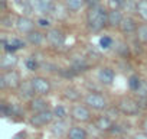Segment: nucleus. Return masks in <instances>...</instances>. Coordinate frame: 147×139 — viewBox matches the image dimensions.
Instances as JSON below:
<instances>
[{
    "label": "nucleus",
    "mask_w": 147,
    "mask_h": 139,
    "mask_svg": "<svg viewBox=\"0 0 147 139\" xmlns=\"http://www.w3.org/2000/svg\"><path fill=\"white\" fill-rule=\"evenodd\" d=\"M16 20H18V18H15L12 13L5 15V16L2 18V26L6 28V29H10V28L16 26Z\"/></svg>",
    "instance_id": "5701e85b"
},
{
    "label": "nucleus",
    "mask_w": 147,
    "mask_h": 139,
    "mask_svg": "<svg viewBox=\"0 0 147 139\" xmlns=\"http://www.w3.org/2000/svg\"><path fill=\"white\" fill-rule=\"evenodd\" d=\"M107 13L105 9L100 5L97 7H92L87 13V26L92 32H100L107 25Z\"/></svg>",
    "instance_id": "f257e3e1"
},
{
    "label": "nucleus",
    "mask_w": 147,
    "mask_h": 139,
    "mask_svg": "<svg viewBox=\"0 0 147 139\" xmlns=\"http://www.w3.org/2000/svg\"><path fill=\"white\" fill-rule=\"evenodd\" d=\"M30 110L35 113H40V112H46L48 110V102L42 97H35L30 100Z\"/></svg>",
    "instance_id": "2eb2a0df"
},
{
    "label": "nucleus",
    "mask_w": 147,
    "mask_h": 139,
    "mask_svg": "<svg viewBox=\"0 0 147 139\" xmlns=\"http://www.w3.org/2000/svg\"><path fill=\"white\" fill-rule=\"evenodd\" d=\"M143 130H144L143 133H146V135H147V119L143 122Z\"/></svg>",
    "instance_id": "e433bc0d"
},
{
    "label": "nucleus",
    "mask_w": 147,
    "mask_h": 139,
    "mask_svg": "<svg viewBox=\"0 0 147 139\" xmlns=\"http://www.w3.org/2000/svg\"><path fill=\"white\" fill-rule=\"evenodd\" d=\"M123 7H124V9H128V10H131V9L134 7V9L137 10V2H136V0H124Z\"/></svg>",
    "instance_id": "c756f323"
},
{
    "label": "nucleus",
    "mask_w": 147,
    "mask_h": 139,
    "mask_svg": "<svg viewBox=\"0 0 147 139\" xmlns=\"http://www.w3.org/2000/svg\"><path fill=\"white\" fill-rule=\"evenodd\" d=\"M134 139H147V135L146 133H137L134 136Z\"/></svg>",
    "instance_id": "c9c22d12"
},
{
    "label": "nucleus",
    "mask_w": 147,
    "mask_h": 139,
    "mask_svg": "<svg viewBox=\"0 0 147 139\" xmlns=\"http://www.w3.org/2000/svg\"><path fill=\"white\" fill-rule=\"evenodd\" d=\"M120 139H128V138H120Z\"/></svg>",
    "instance_id": "4c0bfd02"
},
{
    "label": "nucleus",
    "mask_w": 147,
    "mask_h": 139,
    "mask_svg": "<svg viewBox=\"0 0 147 139\" xmlns=\"http://www.w3.org/2000/svg\"><path fill=\"white\" fill-rule=\"evenodd\" d=\"M85 5H88V7L92 9V7L100 6V0H87V3H85Z\"/></svg>",
    "instance_id": "473e14b6"
},
{
    "label": "nucleus",
    "mask_w": 147,
    "mask_h": 139,
    "mask_svg": "<svg viewBox=\"0 0 147 139\" xmlns=\"http://www.w3.org/2000/svg\"><path fill=\"white\" fill-rule=\"evenodd\" d=\"M85 3H87V0H66V7H68V10L77 12V10H80Z\"/></svg>",
    "instance_id": "412c9836"
},
{
    "label": "nucleus",
    "mask_w": 147,
    "mask_h": 139,
    "mask_svg": "<svg viewBox=\"0 0 147 139\" xmlns=\"http://www.w3.org/2000/svg\"><path fill=\"white\" fill-rule=\"evenodd\" d=\"M53 117H56L58 120H65V117H66V109L63 106H56L53 109Z\"/></svg>",
    "instance_id": "bb28decb"
},
{
    "label": "nucleus",
    "mask_w": 147,
    "mask_h": 139,
    "mask_svg": "<svg viewBox=\"0 0 147 139\" xmlns=\"http://www.w3.org/2000/svg\"><path fill=\"white\" fill-rule=\"evenodd\" d=\"M128 84H130V89L131 90H138V87H140V78L137 76H131Z\"/></svg>",
    "instance_id": "c85d7f7f"
},
{
    "label": "nucleus",
    "mask_w": 147,
    "mask_h": 139,
    "mask_svg": "<svg viewBox=\"0 0 147 139\" xmlns=\"http://www.w3.org/2000/svg\"><path fill=\"white\" fill-rule=\"evenodd\" d=\"M100 44H101V46L102 48H110L111 46V39L110 38H101V41H100Z\"/></svg>",
    "instance_id": "7c9ffc66"
},
{
    "label": "nucleus",
    "mask_w": 147,
    "mask_h": 139,
    "mask_svg": "<svg viewBox=\"0 0 147 139\" xmlns=\"http://www.w3.org/2000/svg\"><path fill=\"white\" fill-rule=\"evenodd\" d=\"M95 127L98 130L108 132V130H111L114 127V125H113V120L108 116H98L97 120H95Z\"/></svg>",
    "instance_id": "4468645a"
},
{
    "label": "nucleus",
    "mask_w": 147,
    "mask_h": 139,
    "mask_svg": "<svg viewBox=\"0 0 147 139\" xmlns=\"http://www.w3.org/2000/svg\"><path fill=\"white\" fill-rule=\"evenodd\" d=\"M26 65H28V68H29V70H35V68L38 67V64H36V61H35L33 58L26 59Z\"/></svg>",
    "instance_id": "2f4dec72"
},
{
    "label": "nucleus",
    "mask_w": 147,
    "mask_h": 139,
    "mask_svg": "<svg viewBox=\"0 0 147 139\" xmlns=\"http://www.w3.org/2000/svg\"><path fill=\"white\" fill-rule=\"evenodd\" d=\"M33 96H35V90H33L30 81H26V83L20 84V97H23V99H30V100H32V99H35Z\"/></svg>",
    "instance_id": "a211bd4d"
},
{
    "label": "nucleus",
    "mask_w": 147,
    "mask_h": 139,
    "mask_svg": "<svg viewBox=\"0 0 147 139\" xmlns=\"http://www.w3.org/2000/svg\"><path fill=\"white\" fill-rule=\"evenodd\" d=\"M7 9V3H6V0H0V10L5 12Z\"/></svg>",
    "instance_id": "f704fd0d"
},
{
    "label": "nucleus",
    "mask_w": 147,
    "mask_h": 139,
    "mask_svg": "<svg viewBox=\"0 0 147 139\" xmlns=\"http://www.w3.org/2000/svg\"><path fill=\"white\" fill-rule=\"evenodd\" d=\"M87 130L81 126H72L68 130V139H87Z\"/></svg>",
    "instance_id": "dca6fc26"
},
{
    "label": "nucleus",
    "mask_w": 147,
    "mask_h": 139,
    "mask_svg": "<svg viewBox=\"0 0 147 139\" xmlns=\"http://www.w3.org/2000/svg\"><path fill=\"white\" fill-rule=\"evenodd\" d=\"M107 3L111 7V10H120L124 5V0H107Z\"/></svg>",
    "instance_id": "cd10ccee"
},
{
    "label": "nucleus",
    "mask_w": 147,
    "mask_h": 139,
    "mask_svg": "<svg viewBox=\"0 0 147 139\" xmlns=\"http://www.w3.org/2000/svg\"><path fill=\"white\" fill-rule=\"evenodd\" d=\"M46 39L48 42L52 45V46H62L65 44V35L62 31L53 28V29H49V32L46 33Z\"/></svg>",
    "instance_id": "6e6552de"
},
{
    "label": "nucleus",
    "mask_w": 147,
    "mask_h": 139,
    "mask_svg": "<svg viewBox=\"0 0 147 139\" xmlns=\"http://www.w3.org/2000/svg\"><path fill=\"white\" fill-rule=\"evenodd\" d=\"M66 10H68V7H63L62 5H55L51 15H52L55 19H63V18L66 16V13H68Z\"/></svg>",
    "instance_id": "4be33fe9"
},
{
    "label": "nucleus",
    "mask_w": 147,
    "mask_h": 139,
    "mask_svg": "<svg viewBox=\"0 0 147 139\" xmlns=\"http://www.w3.org/2000/svg\"><path fill=\"white\" fill-rule=\"evenodd\" d=\"M16 64H18V57L12 52L5 54L2 57V61H0V67H2L3 70H6V71H12Z\"/></svg>",
    "instance_id": "f8f14e48"
},
{
    "label": "nucleus",
    "mask_w": 147,
    "mask_h": 139,
    "mask_svg": "<svg viewBox=\"0 0 147 139\" xmlns=\"http://www.w3.org/2000/svg\"><path fill=\"white\" fill-rule=\"evenodd\" d=\"M85 104L94 110H104L107 107V100L98 93H88L85 96Z\"/></svg>",
    "instance_id": "20e7f679"
},
{
    "label": "nucleus",
    "mask_w": 147,
    "mask_h": 139,
    "mask_svg": "<svg viewBox=\"0 0 147 139\" xmlns=\"http://www.w3.org/2000/svg\"><path fill=\"white\" fill-rule=\"evenodd\" d=\"M53 119V112H40V113H35L30 119V125L35 127H43L46 125H49Z\"/></svg>",
    "instance_id": "39448f33"
},
{
    "label": "nucleus",
    "mask_w": 147,
    "mask_h": 139,
    "mask_svg": "<svg viewBox=\"0 0 147 139\" xmlns=\"http://www.w3.org/2000/svg\"><path fill=\"white\" fill-rule=\"evenodd\" d=\"M20 86V76L16 71H5L0 76V87L2 89H16Z\"/></svg>",
    "instance_id": "7ed1b4c3"
},
{
    "label": "nucleus",
    "mask_w": 147,
    "mask_h": 139,
    "mask_svg": "<svg viewBox=\"0 0 147 139\" xmlns=\"http://www.w3.org/2000/svg\"><path fill=\"white\" fill-rule=\"evenodd\" d=\"M26 36H28L29 44H32V45H42V42L45 39V35L42 32H39V31H33V32H30Z\"/></svg>",
    "instance_id": "6ab92c4d"
},
{
    "label": "nucleus",
    "mask_w": 147,
    "mask_h": 139,
    "mask_svg": "<svg viewBox=\"0 0 147 139\" xmlns=\"http://www.w3.org/2000/svg\"><path fill=\"white\" fill-rule=\"evenodd\" d=\"M118 110L123 113V114H127V116H136L138 112H140V104L138 102L130 99V97H123L120 102H118Z\"/></svg>",
    "instance_id": "f03ea898"
},
{
    "label": "nucleus",
    "mask_w": 147,
    "mask_h": 139,
    "mask_svg": "<svg viewBox=\"0 0 147 139\" xmlns=\"http://www.w3.org/2000/svg\"><path fill=\"white\" fill-rule=\"evenodd\" d=\"M51 130H52V133H55V135H58V136H62L63 132L66 130V123H65V120H58V122H55V123L52 125Z\"/></svg>",
    "instance_id": "aec40b11"
},
{
    "label": "nucleus",
    "mask_w": 147,
    "mask_h": 139,
    "mask_svg": "<svg viewBox=\"0 0 147 139\" xmlns=\"http://www.w3.org/2000/svg\"><path fill=\"white\" fill-rule=\"evenodd\" d=\"M124 16L120 10H110L107 13V25L111 28H120Z\"/></svg>",
    "instance_id": "9b49d317"
},
{
    "label": "nucleus",
    "mask_w": 147,
    "mask_h": 139,
    "mask_svg": "<svg viewBox=\"0 0 147 139\" xmlns=\"http://www.w3.org/2000/svg\"><path fill=\"white\" fill-rule=\"evenodd\" d=\"M30 84L35 90L36 94H40V96H45L51 91V83L48 78L45 77H35L30 80Z\"/></svg>",
    "instance_id": "423d86ee"
},
{
    "label": "nucleus",
    "mask_w": 147,
    "mask_h": 139,
    "mask_svg": "<svg viewBox=\"0 0 147 139\" xmlns=\"http://www.w3.org/2000/svg\"><path fill=\"white\" fill-rule=\"evenodd\" d=\"M39 25H40L42 28H48V26H49V20H48V19L40 18V19H39Z\"/></svg>",
    "instance_id": "72a5a7b5"
},
{
    "label": "nucleus",
    "mask_w": 147,
    "mask_h": 139,
    "mask_svg": "<svg viewBox=\"0 0 147 139\" xmlns=\"http://www.w3.org/2000/svg\"><path fill=\"white\" fill-rule=\"evenodd\" d=\"M98 80L104 86H111L114 81V71L108 67H102L98 71Z\"/></svg>",
    "instance_id": "9d476101"
},
{
    "label": "nucleus",
    "mask_w": 147,
    "mask_h": 139,
    "mask_svg": "<svg viewBox=\"0 0 147 139\" xmlns=\"http://www.w3.org/2000/svg\"><path fill=\"white\" fill-rule=\"evenodd\" d=\"M65 97H66L68 100H71V102H75V100H78V99H80V93H78V90H77V89L69 87V89H66V90H65Z\"/></svg>",
    "instance_id": "a878e982"
},
{
    "label": "nucleus",
    "mask_w": 147,
    "mask_h": 139,
    "mask_svg": "<svg viewBox=\"0 0 147 139\" xmlns=\"http://www.w3.org/2000/svg\"><path fill=\"white\" fill-rule=\"evenodd\" d=\"M137 28H138V25L136 23V20L131 16H124V19L120 25V29L123 33H133L137 31Z\"/></svg>",
    "instance_id": "ddd939ff"
},
{
    "label": "nucleus",
    "mask_w": 147,
    "mask_h": 139,
    "mask_svg": "<svg viewBox=\"0 0 147 139\" xmlns=\"http://www.w3.org/2000/svg\"><path fill=\"white\" fill-rule=\"evenodd\" d=\"M53 0H39V6H38V12L42 15H51L53 10Z\"/></svg>",
    "instance_id": "f3484780"
},
{
    "label": "nucleus",
    "mask_w": 147,
    "mask_h": 139,
    "mask_svg": "<svg viewBox=\"0 0 147 139\" xmlns=\"http://www.w3.org/2000/svg\"><path fill=\"white\" fill-rule=\"evenodd\" d=\"M71 116L77 122H88L91 119V112L87 106L82 104H75L71 110Z\"/></svg>",
    "instance_id": "0eeeda50"
},
{
    "label": "nucleus",
    "mask_w": 147,
    "mask_h": 139,
    "mask_svg": "<svg viewBox=\"0 0 147 139\" xmlns=\"http://www.w3.org/2000/svg\"><path fill=\"white\" fill-rule=\"evenodd\" d=\"M136 35H137V39L140 42H147V23H141L138 25L137 31H136Z\"/></svg>",
    "instance_id": "b1692460"
},
{
    "label": "nucleus",
    "mask_w": 147,
    "mask_h": 139,
    "mask_svg": "<svg viewBox=\"0 0 147 139\" xmlns=\"http://www.w3.org/2000/svg\"><path fill=\"white\" fill-rule=\"evenodd\" d=\"M33 26H35L33 20L30 18H28V16H19L18 20H16V29L20 33H28L29 35L30 32H33Z\"/></svg>",
    "instance_id": "1a4fd4ad"
},
{
    "label": "nucleus",
    "mask_w": 147,
    "mask_h": 139,
    "mask_svg": "<svg viewBox=\"0 0 147 139\" xmlns=\"http://www.w3.org/2000/svg\"><path fill=\"white\" fill-rule=\"evenodd\" d=\"M137 13L147 22V0H138L137 2Z\"/></svg>",
    "instance_id": "393cba45"
}]
</instances>
